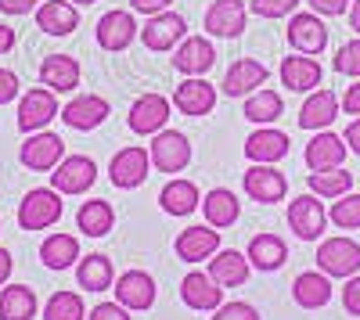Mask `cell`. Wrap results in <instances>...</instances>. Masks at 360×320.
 I'll use <instances>...</instances> for the list:
<instances>
[{
    "label": "cell",
    "instance_id": "cell-47",
    "mask_svg": "<svg viewBox=\"0 0 360 320\" xmlns=\"http://www.w3.org/2000/svg\"><path fill=\"white\" fill-rule=\"evenodd\" d=\"M18 98V76L11 69H0V105H8Z\"/></svg>",
    "mask_w": 360,
    "mask_h": 320
},
{
    "label": "cell",
    "instance_id": "cell-15",
    "mask_svg": "<svg viewBox=\"0 0 360 320\" xmlns=\"http://www.w3.org/2000/svg\"><path fill=\"white\" fill-rule=\"evenodd\" d=\"M173 105L184 112V115H209L213 112V105H217V86L213 83H205L202 76H188L184 83L173 91Z\"/></svg>",
    "mask_w": 360,
    "mask_h": 320
},
{
    "label": "cell",
    "instance_id": "cell-26",
    "mask_svg": "<svg viewBox=\"0 0 360 320\" xmlns=\"http://www.w3.org/2000/svg\"><path fill=\"white\" fill-rule=\"evenodd\" d=\"M37 25L47 36H69L79 25V11H76V4H69V0H47V4L37 8Z\"/></svg>",
    "mask_w": 360,
    "mask_h": 320
},
{
    "label": "cell",
    "instance_id": "cell-35",
    "mask_svg": "<svg viewBox=\"0 0 360 320\" xmlns=\"http://www.w3.org/2000/svg\"><path fill=\"white\" fill-rule=\"evenodd\" d=\"M37 316V295L25 284H8L0 292V320H33Z\"/></svg>",
    "mask_w": 360,
    "mask_h": 320
},
{
    "label": "cell",
    "instance_id": "cell-11",
    "mask_svg": "<svg viewBox=\"0 0 360 320\" xmlns=\"http://www.w3.org/2000/svg\"><path fill=\"white\" fill-rule=\"evenodd\" d=\"M115 302L127 306V309H134V313L152 309V306H155V281H152V274L127 270L123 277L115 281Z\"/></svg>",
    "mask_w": 360,
    "mask_h": 320
},
{
    "label": "cell",
    "instance_id": "cell-45",
    "mask_svg": "<svg viewBox=\"0 0 360 320\" xmlns=\"http://www.w3.org/2000/svg\"><path fill=\"white\" fill-rule=\"evenodd\" d=\"M342 306H346V313L360 316V277H346V288H342Z\"/></svg>",
    "mask_w": 360,
    "mask_h": 320
},
{
    "label": "cell",
    "instance_id": "cell-46",
    "mask_svg": "<svg viewBox=\"0 0 360 320\" xmlns=\"http://www.w3.org/2000/svg\"><path fill=\"white\" fill-rule=\"evenodd\" d=\"M310 11L335 18V15H346L349 11V0H310Z\"/></svg>",
    "mask_w": 360,
    "mask_h": 320
},
{
    "label": "cell",
    "instance_id": "cell-12",
    "mask_svg": "<svg viewBox=\"0 0 360 320\" xmlns=\"http://www.w3.org/2000/svg\"><path fill=\"white\" fill-rule=\"evenodd\" d=\"M213 62H217V47L205 36H184L173 51V69L184 76H202L213 69Z\"/></svg>",
    "mask_w": 360,
    "mask_h": 320
},
{
    "label": "cell",
    "instance_id": "cell-43",
    "mask_svg": "<svg viewBox=\"0 0 360 320\" xmlns=\"http://www.w3.org/2000/svg\"><path fill=\"white\" fill-rule=\"evenodd\" d=\"M299 8V0H252V11L259 18H285Z\"/></svg>",
    "mask_w": 360,
    "mask_h": 320
},
{
    "label": "cell",
    "instance_id": "cell-36",
    "mask_svg": "<svg viewBox=\"0 0 360 320\" xmlns=\"http://www.w3.org/2000/svg\"><path fill=\"white\" fill-rule=\"evenodd\" d=\"M76 255H79V241L72 234H51L40 245V259H44V267H51V270H69L76 263Z\"/></svg>",
    "mask_w": 360,
    "mask_h": 320
},
{
    "label": "cell",
    "instance_id": "cell-2",
    "mask_svg": "<svg viewBox=\"0 0 360 320\" xmlns=\"http://www.w3.org/2000/svg\"><path fill=\"white\" fill-rule=\"evenodd\" d=\"M98 180V162L90 155H65L51 169V184L58 194H83Z\"/></svg>",
    "mask_w": 360,
    "mask_h": 320
},
{
    "label": "cell",
    "instance_id": "cell-22",
    "mask_svg": "<svg viewBox=\"0 0 360 320\" xmlns=\"http://www.w3.org/2000/svg\"><path fill=\"white\" fill-rule=\"evenodd\" d=\"M266 65L263 62H252V58H238V62L227 69L224 76V94L227 98H249L252 86H263L266 83Z\"/></svg>",
    "mask_w": 360,
    "mask_h": 320
},
{
    "label": "cell",
    "instance_id": "cell-4",
    "mask_svg": "<svg viewBox=\"0 0 360 320\" xmlns=\"http://www.w3.org/2000/svg\"><path fill=\"white\" fill-rule=\"evenodd\" d=\"M54 115H62L54 101V91L47 86H33V91L22 94V105H18V130L22 133H40L44 126H51Z\"/></svg>",
    "mask_w": 360,
    "mask_h": 320
},
{
    "label": "cell",
    "instance_id": "cell-37",
    "mask_svg": "<svg viewBox=\"0 0 360 320\" xmlns=\"http://www.w3.org/2000/svg\"><path fill=\"white\" fill-rule=\"evenodd\" d=\"M285 112V101L278 91H256L245 98V119L249 123H259V126H270L274 119H281Z\"/></svg>",
    "mask_w": 360,
    "mask_h": 320
},
{
    "label": "cell",
    "instance_id": "cell-53",
    "mask_svg": "<svg viewBox=\"0 0 360 320\" xmlns=\"http://www.w3.org/2000/svg\"><path fill=\"white\" fill-rule=\"evenodd\" d=\"M15 47V29L11 25H0V54H8Z\"/></svg>",
    "mask_w": 360,
    "mask_h": 320
},
{
    "label": "cell",
    "instance_id": "cell-29",
    "mask_svg": "<svg viewBox=\"0 0 360 320\" xmlns=\"http://www.w3.org/2000/svg\"><path fill=\"white\" fill-rule=\"evenodd\" d=\"M281 83L295 94H307L310 86H321V65L310 54H292L281 62Z\"/></svg>",
    "mask_w": 360,
    "mask_h": 320
},
{
    "label": "cell",
    "instance_id": "cell-27",
    "mask_svg": "<svg viewBox=\"0 0 360 320\" xmlns=\"http://www.w3.org/2000/svg\"><path fill=\"white\" fill-rule=\"evenodd\" d=\"M245 155H249L252 162H259V166H274V162H281V159L288 155V137H285L281 130L263 126V130H256V133L245 140Z\"/></svg>",
    "mask_w": 360,
    "mask_h": 320
},
{
    "label": "cell",
    "instance_id": "cell-24",
    "mask_svg": "<svg viewBox=\"0 0 360 320\" xmlns=\"http://www.w3.org/2000/svg\"><path fill=\"white\" fill-rule=\"evenodd\" d=\"M335 115H339V98L332 91H314L303 101V108H299V126L321 133V130H328L335 123Z\"/></svg>",
    "mask_w": 360,
    "mask_h": 320
},
{
    "label": "cell",
    "instance_id": "cell-54",
    "mask_svg": "<svg viewBox=\"0 0 360 320\" xmlns=\"http://www.w3.org/2000/svg\"><path fill=\"white\" fill-rule=\"evenodd\" d=\"M349 25H353V33L360 36V0H353V4H349Z\"/></svg>",
    "mask_w": 360,
    "mask_h": 320
},
{
    "label": "cell",
    "instance_id": "cell-48",
    "mask_svg": "<svg viewBox=\"0 0 360 320\" xmlns=\"http://www.w3.org/2000/svg\"><path fill=\"white\" fill-rule=\"evenodd\" d=\"M37 8H40V0H0V11L4 15H29Z\"/></svg>",
    "mask_w": 360,
    "mask_h": 320
},
{
    "label": "cell",
    "instance_id": "cell-38",
    "mask_svg": "<svg viewBox=\"0 0 360 320\" xmlns=\"http://www.w3.org/2000/svg\"><path fill=\"white\" fill-rule=\"evenodd\" d=\"M349 187H353V173H346L342 166L310 173V194H317V198H342V194H349Z\"/></svg>",
    "mask_w": 360,
    "mask_h": 320
},
{
    "label": "cell",
    "instance_id": "cell-8",
    "mask_svg": "<svg viewBox=\"0 0 360 320\" xmlns=\"http://www.w3.org/2000/svg\"><path fill=\"white\" fill-rule=\"evenodd\" d=\"M324 223H328V213L317 201V194H299L292 206H288V227L295 230V238L303 241H317L324 234Z\"/></svg>",
    "mask_w": 360,
    "mask_h": 320
},
{
    "label": "cell",
    "instance_id": "cell-13",
    "mask_svg": "<svg viewBox=\"0 0 360 320\" xmlns=\"http://www.w3.org/2000/svg\"><path fill=\"white\" fill-rule=\"evenodd\" d=\"M288 44L299 51V54H321L328 47V25L321 22V15L307 11V15H292L288 22Z\"/></svg>",
    "mask_w": 360,
    "mask_h": 320
},
{
    "label": "cell",
    "instance_id": "cell-40",
    "mask_svg": "<svg viewBox=\"0 0 360 320\" xmlns=\"http://www.w3.org/2000/svg\"><path fill=\"white\" fill-rule=\"evenodd\" d=\"M328 220H332L339 230H356L360 227V194H342V198H335V206H332V213H328Z\"/></svg>",
    "mask_w": 360,
    "mask_h": 320
},
{
    "label": "cell",
    "instance_id": "cell-51",
    "mask_svg": "<svg viewBox=\"0 0 360 320\" xmlns=\"http://www.w3.org/2000/svg\"><path fill=\"white\" fill-rule=\"evenodd\" d=\"M342 140H346V148L353 152V155H360V115L346 126V133H342Z\"/></svg>",
    "mask_w": 360,
    "mask_h": 320
},
{
    "label": "cell",
    "instance_id": "cell-34",
    "mask_svg": "<svg viewBox=\"0 0 360 320\" xmlns=\"http://www.w3.org/2000/svg\"><path fill=\"white\" fill-rule=\"evenodd\" d=\"M76 281H79L83 292H105V288H112V281H115L112 259H108V255H101V252H94V255L79 259Z\"/></svg>",
    "mask_w": 360,
    "mask_h": 320
},
{
    "label": "cell",
    "instance_id": "cell-28",
    "mask_svg": "<svg viewBox=\"0 0 360 320\" xmlns=\"http://www.w3.org/2000/svg\"><path fill=\"white\" fill-rule=\"evenodd\" d=\"M292 299L303 309H321V306L332 302V281H328V274H321V270L299 274L295 284H292Z\"/></svg>",
    "mask_w": 360,
    "mask_h": 320
},
{
    "label": "cell",
    "instance_id": "cell-7",
    "mask_svg": "<svg viewBox=\"0 0 360 320\" xmlns=\"http://www.w3.org/2000/svg\"><path fill=\"white\" fill-rule=\"evenodd\" d=\"M188 36V22L176 11H159L148 18V25L141 29V40L148 51H173L180 40Z\"/></svg>",
    "mask_w": 360,
    "mask_h": 320
},
{
    "label": "cell",
    "instance_id": "cell-32",
    "mask_svg": "<svg viewBox=\"0 0 360 320\" xmlns=\"http://www.w3.org/2000/svg\"><path fill=\"white\" fill-rule=\"evenodd\" d=\"M159 206L169 213V216H191L195 206H202V194L191 180H169L162 191H159Z\"/></svg>",
    "mask_w": 360,
    "mask_h": 320
},
{
    "label": "cell",
    "instance_id": "cell-50",
    "mask_svg": "<svg viewBox=\"0 0 360 320\" xmlns=\"http://www.w3.org/2000/svg\"><path fill=\"white\" fill-rule=\"evenodd\" d=\"M130 8L152 18V15H159V11H166V8H169V0H130Z\"/></svg>",
    "mask_w": 360,
    "mask_h": 320
},
{
    "label": "cell",
    "instance_id": "cell-23",
    "mask_svg": "<svg viewBox=\"0 0 360 320\" xmlns=\"http://www.w3.org/2000/svg\"><path fill=\"white\" fill-rule=\"evenodd\" d=\"M249 270H252L249 255L234 252V248H224V252H217L213 259H209V277H213L220 288H242L249 281Z\"/></svg>",
    "mask_w": 360,
    "mask_h": 320
},
{
    "label": "cell",
    "instance_id": "cell-14",
    "mask_svg": "<svg viewBox=\"0 0 360 320\" xmlns=\"http://www.w3.org/2000/svg\"><path fill=\"white\" fill-rule=\"evenodd\" d=\"M176 255L184 259V263H202V259L217 255L220 252V230L217 227H188L176 234Z\"/></svg>",
    "mask_w": 360,
    "mask_h": 320
},
{
    "label": "cell",
    "instance_id": "cell-18",
    "mask_svg": "<svg viewBox=\"0 0 360 320\" xmlns=\"http://www.w3.org/2000/svg\"><path fill=\"white\" fill-rule=\"evenodd\" d=\"M108 119V101L98 94H79L62 108V123L72 130H94Z\"/></svg>",
    "mask_w": 360,
    "mask_h": 320
},
{
    "label": "cell",
    "instance_id": "cell-5",
    "mask_svg": "<svg viewBox=\"0 0 360 320\" xmlns=\"http://www.w3.org/2000/svg\"><path fill=\"white\" fill-rule=\"evenodd\" d=\"M22 166L25 169H37V173H47L54 169L58 162L65 159V140L51 133V130H40V133H29V140L22 144V152H18Z\"/></svg>",
    "mask_w": 360,
    "mask_h": 320
},
{
    "label": "cell",
    "instance_id": "cell-21",
    "mask_svg": "<svg viewBox=\"0 0 360 320\" xmlns=\"http://www.w3.org/2000/svg\"><path fill=\"white\" fill-rule=\"evenodd\" d=\"M346 140L339 137V133H328V130H321L310 144H307V166H310V173H321V169H339L342 162H346Z\"/></svg>",
    "mask_w": 360,
    "mask_h": 320
},
{
    "label": "cell",
    "instance_id": "cell-3",
    "mask_svg": "<svg viewBox=\"0 0 360 320\" xmlns=\"http://www.w3.org/2000/svg\"><path fill=\"white\" fill-rule=\"evenodd\" d=\"M317 267L328 277H356V270H360V245L353 238H328V241H321Z\"/></svg>",
    "mask_w": 360,
    "mask_h": 320
},
{
    "label": "cell",
    "instance_id": "cell-31",
    "mask_svg": "<svg viewBox=\"0 0 360 320\" xmlns=\"http://www.w3.org/2000/svg\"><path fill=\"white\" fill-rule=\"evenodd\" d=\"M202 213H205L209 227L224 230V227L238 223V216H242V206H238V198H234L231 191H224V187H213V191H209V194L202 198Z\"/></svg>",
    "mask_w": 360,
    "mask_h": 320
},
{
    "label": "cell",
    "instance_id": "cell-41",
    "mask_svg": "<svg viewBox=\"0 0 360 320\" xmlns=\"http://www.w3.org/2000/svg\"><path fill=\"white\" fill-rule=\"evenodd\" d=\"M335 72H342V76H360V36L349 40V44H342V47L335 51Z\"/></svg>",
    "mask_w": 360,
    "mask_h": 320
},
{
    "label": "cell",
    "instance_id": "cell-16",
    "mask_svg": "<svg viewBox=\"0 0 360 320\" xmlns=\"http://www.w3.org/2000/svg\"><path fill=\"white\" fill-rule=\"evenodd\" d=\"M245 191L252 201H259V206H274V201L285 198L288 191V180H285V173H278L274 166H252L245 173Z\"/></svg>",
    "mask_w": 360,
    "mask_h": 320
},
{
    "label": "cell",
    "instance_id": "cell-44",
    "mask_svg": "<svg viewBox=\"0 0 360 320\" xmlns=\"http://www.w3.org/2000/svg\"><path fill=\"white\" fill-rule=\"evenodd\" d=\"M86 320H134V316H130L127 306H119V302H98Z\"/></svg>",
    "mask_w": 360,
    "mask_h": 320
},
{
    "label": "cell",
    "instance_id": "cell-19",
    "mask_svg": "<svg viewBox=\"0 0 360 320\" xmlns=\"http://www.w3.org/2000/svg\"><path fill=\"white\" fill-rule=\"evenodd\" d=\"M180 299H184L191 309H205V313H213L220 302H224V288L202 274V270H191L184 281H180Z\"/></svg>",
    "mask_w": 360,
    "mask_h": 320
},
{
    "label": "cell",
    "instance_id": "cell-17",
    "mask_svg": "<svg viewBox=\"0 0 360 320\" xmlns=\"http://www.w3.org/2000/svg\"><path fill=\"white\" fill-rule=\"evenodd\" d=\"M166 119H169V101L162 94H141L130 108V130L134 133H159L166 130Z\"/></svg>",
    "mask_w": 360,
    "mask_h": 320
},
{
    "label": "cell",
    "instance_id": "cell-9",
    "mask_svg": "<svg viewBox=\"0 0 360 320\" xmlns=\"http://www.w3.org/2000/svg\"><path fill=\"white\" fill-rule=\"evenodd\" d=\"M148 169H152V155H148L144 148H123V152H115L112 166H108V180L115 187H141L148 180Z\"/></svg>",
    "mask_w": 360,
    "mask_h": 320
},
{
    "label": "cell",
    "instance_id": "cell-6",
    "mask_svg": "<svg viewBox=\"0 0 360 320\" xmlns=\"http://www.w3.org/2000/svg\"><path fill=\"white\" fill-rule=\"evenodd\" d=\"M148 155H152V166L159 173H180L191 162V144L180 130H159L152 148H148Z\"/></svg>",
    "mask_w": 360,
    "mask_h": 320
},
{
    "label": "cell",
    "instance_id": "cell-25",
    "mask_svg": "<svg viewBox=\"0 0 360 320\" xmlns=\"http://www.w3.org/2000/svg\"><path fill=\"white\" fill-rule=\"evenodd\" d=\"M40 79L47 91L54 94H69L76 91V83H79V62L69 54H51L44 58V65H40Z\"/></svg>",
    "mask_w": 360,
    "mask_h": 320
},
{
    "label": "cell",
    "instance_id": "cell-33",
    "mask_svg": "<svg viewBox=\"0 0 360 320\" xmlns=\"http://www.w3.org/2000/svg\"><path fill=\"white\" fill-rule=\"evenodd\" d=\"M112 223H115V213H112V206H108L105 198L83 201L79 213H76V227L83 230L86 238H105L108 230H112Z\"/></svg>",
    "mask_w": 360,
    "mask_h": 320
},
{
    "label": "cell",
    "instance_id": "cell-10",
    "mask_svg": "<svg viewBox=\"0 0 360 320\" xmlns=\"http://www.w3.org/2000/svg\"><path fill=\"white\" fill-rule=\"evenodd\" d=\"M245 18H249V8L242 0H213V8L205 11V29H209V36L234 40V36H242Z\"/></svg>",
    "mask_w": 360,
    "mask_h": 320
},
{
    "label": "cell",
    "instance_id": "cell-39",
    "mask_svg": "<svg viewBox=\"0 0 360 320\" xmlns=\"http://www.w3.org/2000/svg\"><path fill=\"white\" fill-rule=\"evenodd\" d=\"M86 306L76 292H54L44 306V320H86Z\"/></svg>",
    "mask_w": 360,
    "mask_h": 320
},
{
    "label": "cell",
    "instance_id": "cell-49",
    "mask_svg": "<svg viewBox=\"0 0 360 320\" xmlns=\"http://www.w3.org/2000/svg\"><path fill=\"white\" fill-rule=\"evenodd\" d=\"M339 108H342L346 115H360V83H353V86H346V94H342V101H339Z\"/></svg>",
    "mask_w": 360,
    "mask_h": 320
},
{
    "label": "cell",
    "instance_id": "cell-20",
    "mask_svg": "<svg viewBox=\"0 0 360 320\" xmlns=\"http://www.w3.org/2000/svg\"><path fill=\"white\" fill-rule=\"evenodd\" d=\"M134 36H137V22H134L130 11H108V15H101V22H98V44L105 51H115V54L127 51L134 44Z\"/></svg>",
    "mask_w": 360,
    "mask_h": 320
},
{
    "label": "cell",
    "instance_id": "cell-52",
    "mask_svg": "<svg viewBox=\"0 0 360 320\" xmlns=\"http://www.w3.org/2000/svg\"><path fill=\"white\" fill-rule=\"evenodd\" d=\"M11 267H15L11 252H8V248H0V284H8V277H11Z\"/></svg>",
    "mask_w": 360,
    "mask_h": 320
},
{
    "label": "cell",
    "instance_id": "cell-42",
    "mask_svg": "<svg viewBox=\"0 0 360 320\" xmlns=\"http://www.w3.org/2000/svg\"><path fill=\"white\" fill-rule=\"evenodd\" d=\"M209 320H259V313L249 302H220Z\"/></svg>",
    "mask_w": 360,
    "mask_h": 320
},
{
    "label": "cell",
    "instance_id": "cell-1",
    "mask_svg": "<svg viewBox=\"0 0 360 320\" xmlns=\"http://www.w3.org/2000/svg\"><path fill=\"white\" fill-rule=\"evenodd\" d=\"M62 220V194L54 187H33L18 206V227L22 230H47Z\"/></svg>",
    "mask_w": 360,
    "mask_h": 320
},
{
    "label": "cell",
    "instance_id": "cell-55",
    "mask_svg": "<svg viewBox=\"0 0 360 320\" xmlns=\"http://www.w3.org/2000/svg\"><path fill=\"white\" fill-rule=\"evenodd\" d=\"M69 4H76V8H90V4H98V0H69Z\"/></svg>",
    "mask_w": 360,
    "mask_h": 320
},
{
    "label": "cell",
    "instance_id": "cell-30",
    "mask_svg": "<svg viewBox=\"0 0 360 320\" xmlns=\"http://www.w3.org/2000/svg\"><path fill=\"white\" fill-rule=\"evenodd\" d=\"M249 263L256 270H281L285 259H288V245L278 238V234H256L249 241Z\"/></svg>",
    "mask_w": 360,
    "mask_h": 320
}]
</instances>
